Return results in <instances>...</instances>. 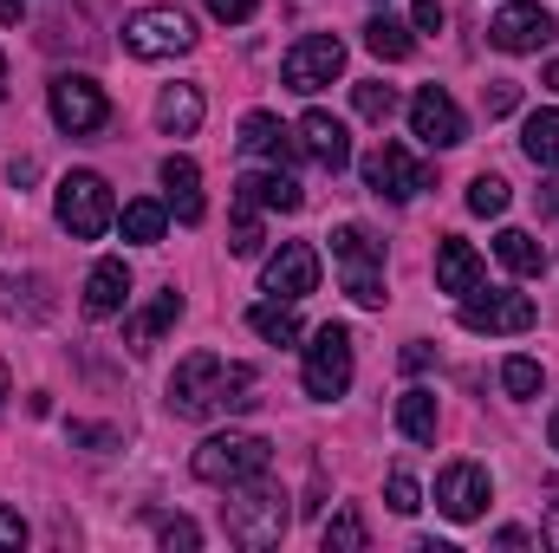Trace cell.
Here are the masks:
<instances>
[{
	"instance_id": "obj_47",
	"label": "cell",
	"mask_w": 559,
	"mask_h": 553,
	"mask_svg": "<svg viewBox=\"0 0 559 553\" xmlns=\"http://www.w3.org/2000/svg\"><path fill=\"white\" fill-rule=\"evenodd\" d=\"M547 92H559V59L547 66Z\"/></svg>"
},
{
	"instance_id": "obj_50",
	"label": "cell",
	"mask_w": 559,
	"mask_h": 553,
	"mask_svg": "<svg viewBox=\"0 0 559 553\" xmlns=\"http://www.w3.org/2000/svg\"><path fill=\"white\" fill-rule=\"evenodd\" d=\"M0 79H7V52H0Z\"/></svg>"
},
{
	"instance_id": "obj_31",
	"label": "cell",
	"mask_w": 559,
	"mask_h": 553,
	"mask_svg": "<svg viewBox=\"0 0 559 553\" xmlns=\"http://www.w3.org/2000/svg\"><path fill=\"white\" fill-rule=\"evenodd\" d=\"M319 548H325V553H365V548H371V528H365V515H358V508H338V515L325 521Z\"/></svg>"
},
{
	"instance_id": "obj_6",
	"label": "cell",
	"mask_w": 559,
	"mask_h": 553,
	"mask_svg": "<svg viewBox=\"0 0 559 553\" xmlns=\"http://www.w3.org/2000/svg\"><path fill=\"white\" fill-rule=\"evenodd\" d=\"M352 372H358V352H352V332L345 326H319L312 332V345H306V398H319V404H332V398H345L352 391Z\"/></svg>"
},
{
	"instance_id": "obj_22",
	"label": "cell",
	"mask_w": 559,
	"mask_h": 553,
	"mask_svg": "<svg viewBox=\"0 0 559 553\" xmlns=\"http://www.w3.org/2000/svg\"><path fill=\"white\" fill-rule=\"evenodd\" d=\"M235 143H241V156H254V163H286V156L299 150V143L286 138V125H280L274 111H248Z\"/></svg>"
},
{
	"instance_id": "obj_40",
	"label": "cell",
	"mask_w": 559,
	"mask_h": 553,
	"mask_svg": "<svg viewBox=\"0 0 559 553\" xmlns=\"http://www.w3.org/2000/svg\"><path fill=\"white\" fill-rule=\"evenodd\" d=\"M442 20H449V7H442V0H417V7H411V26H417V33H436Z\"/></svg>"
},
{
	"instance_id": "obj_17",
	"label": "cell",
	"mask_w": 559,
	"mask_h": 553,
	"mask_svg": "<svg viewBox=\"0 0 559 553\" xmlns=\"http://www.w3.org/2000/svg\"><path fill=\"white\" fill-rule=\"evenodd\" d=\"M436 286H442V293H455V299H468L475 286H488L481 255H475L462 235H442V248H436Z\"/></svg>"
},
{
	"instance_id": "obj_25",
	"label": "cell",
	"mask_w": 559,
	"mask_h": 553,
	"mask_svg": "<svg viewBox=\"0 0 559 553\" xmlns=\"http://www.w3.org/2000/svg\"><path fill=\"white\" fill-rule=\"evenodd\" d=\"M495 255H501V268H508V274H521V280L547 274V248H540L527 228H501V235H495Z\"/></svg>"
},
{
	"instance_id": "obj_30",
	"label": "cell",
	"mask_w": 559,
	"mask_h": 553,
	"mask_svg": "<svg viewBox=\"0 0 559 553\" xmlns=\"http://www.w3.org/2000/svg\"><path fill=\"white\" fill-rule=\"evenodd\" d=\"M521 150L540 163V169H559V111H534L521 125Z\"/></svg>"
},
{
	"instance_id": "obj_4",
	"label": "cell",
	"mask_w": 559,
	"mask_h": 553,
	"mask_svg": "<svg viewBox=\"0 0 559 553\" xmlns=\"http://www.w3.org/2000/svg\"><path fill=\"white\" fill-rule=\"evenodd\" d=\"M52 215H59V228H66L72 242H98V235L118 222L111 183H105L98 169H72V176L59 183V196H52Z\"/></svg>"
},
{
	"instance_id": "obj_19",
	"label": "cell",
	"mask_w": 559,
	"mask_h": 553,
	"mask_svg": "<svg viewBox=\"0 0 559 553\" xmlns=\"http://www.w3.org/2000/svg\"><path fill=\"white\" fill-rule=\"evenodd\" d=\"M131 306V268L124 261H98L85 274V319H118Z\"/></svg>"
},
{
	"instance_id": "obj_36",
	"label": "cell",
	"mask_w": 559,
	"mask_h": 553,
	"mask_svg": "<svg viewBox=\"0 0 559 553\" xmlns=\"http://www.w3.org/2000/svg\"><path fill=\"white\" fill-rule=\"evenodd\" d=\"M384 495H391V515H417V508H423V489H417V475H411V469H391Z\"/></svg>"
},
{
	"instance_id": "obj_38",
	"label": "cell",
	"mask_w": 559,
	"mask_h": 553,
	"mask_svg": "<svg viewBox=\"0 0 559 553\" xmlns=\"http://www.w3.org/2000/svg\"><path fill=\"white\" fill-rule=\"evenodd\" d=\"M254 13H261V0H209V20H222V26H241Z\"/></svg>"
},
{
	"instance_id": "obj_29",
	"label": "cell",
	"mask_w": 559,
	"mask_h": 553,
	"mask_svg": "<svg viewBox=\"0 0 559 553\" xmlns=\"http://www.w3.org/2000/svg\"><path fill=\"white\" fill-rule=\"evenodd\" d=\"M248 326H254L267 345H293V339H299V313H293V299H261V306L248 313Z\"/></svg>"
},
{
	"instance_id": "obj_21",
	"label": "cell",
	"mask_w": 559,
	"mask_h": 553,
	"mask_svg": "<svg viewBox=\"0 0 559 553\" xmlns=\"http://www.w3.org/2000/svg\"><path fill=\"white\" fill-rule=\"evenodd\" d=\"M176 319H182V293H176V286H163L143 313H131V319H124V345H131V352H150V345H156Z\"/></svg>"
},
{
	"instance_id": "obj_11",
	"label": "cell",
	"mask_w": 559,
	"mask_h": 553,
	"mask_svg": "<svg viewBox=\"0 0 559 553\" xmlns=\"http://www.w3.org/2000/svg\"><path fill=\"white\" fill-rule=\"evenodd\" d=\"M534 319H540V306H534L527 293H481V286H475V293L462 299V326H468V332H488V339H495V332H534Z\"/></svg>"
},
{
	"instance_id": "obj_12",
	"label": "cell",
	"mask_w": 559,
	"mask_h": 553,
	"mask_svg": "<svg viewBox=\"0 0 559 553\" xmlns=\"http://www.w3.org/2000/svg\"><path fill=\"white\" fill-rule=\"evenodd\" d=\"M488 502H495V482H488L481 462H449V469L436 475V508H442L449 521H481Z\"/></svg>"
},
{
	"instance_id": "obj_32",
	"label": "cell",
	"mask_w": 559,
	"mask_h": 553,
	"mask_svg": "<svg viewBox=\"0 0 559 553\" xmlns=\"http://www.w3.org/2000/svg\"><path fill=\"white\" fill-rule=\"evenodd\" d=\"M267 248V235H261V209L254 202H235V228H228V255H241V261H254Z\"/></svg>"
},
{
	"instance_id": "obj_49",
	"label": "cell",
	"mask_w": 559,
	"mask_h": 553,
	"mask_svg": "<svg viewBox=\"0 0 559 553\" xmlns=\"http://www.w3.org/2000/svg\"><path fill=\"white\" fill-rule=\"evenodd\" d=\"M547 436H554V449H559V411H554V430H547Z\"/></svg>"
},
{
	"instance_id": "obj_45",
	"label": "cell",
	"mask_w": 559,
	"mask_h": 553,
	"mask_svg": "<svg viewBox=\"0 0 559 553\" xmlns=\"http://www.w3.org/2000/svg\"><path fill=\"white\" fill-rule=\"evenodd\" d=\"M540 209H547V215H559V183L547 189V196H540Z\"/></svg>"
},
{
	"instance_id": "obj_39",
	"label": "cell",
	"mask_w": 559,
	"mask_h": 553,
	"mask_svg": "<svg viewBox=\"0 0 559 553\" xmlns=\"http://www.w3.org/2000/svg\"><path fill=\"white\" fill-rule=\"evenodd\" d=\"M514 105H521V85H514V79H495V85H488V118H508Z\"/></svg>"
},
{
	"instance_id": "obj_33",
	"label": "cell",
	"mask_w": 559,
	"mask_h": 553,
	"mask_svg": "<svg viewBox=\"0 0 559 553\" xmlns=\"http://www.w3.org/2000/svg\"><path fill=\"white\" fill-rule=\"evenodd\" d=\"M352 105H358V118H371V125H391V111H397V92H391L384 79H365V85H352Z\"/></svg>"
},
{
	"instance_id": "obj_10",
	"label": "cell",
	"mask_w": 559,
	"mask_h": 553,
	"mask_svg": "<svg viewBox=\"0 0 559 553\" xmlns=\"http://www.w3.org/2000/svg\"><path fill=\"white\" fill-rule=\"evenodd\" d=\"M365 189L371 196H391V202H411L429 189V163L411 156L404 143H378L371 156H365Z\"/></svg>"
},
{
	"instance_id": "obj_41",
	"label": "cell",
	"mask_w": 559,
	"mask_h": 553,
	"mask_svg": "<svg viewBox=\"0 0 559 553\" xmlns=\"http://www.w3.org/2000/svg\"><path fill=\"white\" fill-rule=\"evenodd\" d=\"M66 436H72V443H92V449H111V443H118V430H92V423H72Z\"/></svg>"
},
{
	"instance_id": "obj_48",
	"label": "cell",
	"mask_w": 559,
	"mask_h": 553,
	"mask_svg": "<svg viewBox=\"0 0 559 553\" xmlns=\"http://www.w3.org/2000/svg\"><path fill=\"white\" fill-rule=\"evenodd\" d=\"M7 385H13V378H7V365H0V398H7Z\"/></svg>"
},
{
	"instance_id": "obj_5",
	"label": "cell",
	"mask_w": 559,
	"mask_h": 553,
	"mask_svg": "<svg viewBox=\"0 0 559 553\" xmlns=\"http://www.w3.org/2000/svg\"><path fill=\"white\" fill-rule=\"evenodd\" d=\"M332 261H338L345 293H352L358 306H384V242H378L365 222L332 228Z\"/></svg>"
},
{
	"instance_id": "obj_26",
	"label": "cell",
	"mask_w": 559,
	"mask_h": 553,
	"mask_svg": "<svg viewBox=\"0 0 559 553\" xmlns=\"http://www.w3.org/2000/svg\"><path fill=\"white\" fill-rule=\"evenodd\" d=\"M365 46L378 52V59H411L417 52V26H404V20H391V13H378V20H365Z\"/></svg>"
},
{
	"instance_id": "obj_2",
	"label": "cell",
	"mask_w": 559,
	"mask_h": 553,
	"mask_svg": "<svg viewBox=\"0 0 559 553\" xmlns=\"http://www.w3.org/2000/svg\"><path fill=\"white\" fill-rule=\"evenodd\" d=\"M222 528L235 548H280L286 528H293V508H286V489H274L267 475L254 482H235L228 502H222Z\"/></svg>"
},
{
	"instance_id": "obj_20",
	"label": "cell",
	"mask_w": 559,
	"mask_h": 553,
	"mask_svg": "<svg viewBox=\"0 0 559 553\" xmlns=\"http://www.w3.org/2000/svg\"><path fill=\"white\" fill-rule=\"evenodd\" d=\"M163 189H169V209H176V222H182V228H195V222L209 215V202H202V169H195V156H169V163H163Z\"/></svg>"
},
{
	"instance_id": "obj_8",
	"label": "cell",
	"mask_w": 559,
	"mask_h": 553,
	"mask_svg": "<svg viewBox=\"0 0 559 553\" xmlns=\"http://www.w3.org/2000/svg\"><path fill=\"white\" fill-rule=\"evenodd\" d=\"M46 111H52V125H59V131L92 138V131H105L111 98H105V85H98V79H85V72H59V79L46 85Z\"/></svg>"
},
{
	"instance_id": "obj_13",
	"label": "cell",
	"mask_w": 559,
	"mask_h": 553,
	"mask_svg": "<svg viewBox=\"0 0 559 553\" xmlns=\"http://www.w3.org/2000/svg\"><path fill=\"white\" fill-rule=\"evenodd\" d=\"M411 131L429 150H455V143H468V118H462V105L442 85H423L417 98H411Z\"/></svg>"
},
{
	"instance_id": "obj_43",
	"label": "cell",
	"mask_w": 559,
	"mask_h": 553,
	"mask_svg": "<svg viewBox=\"0 0 559 553\" xmlns=\"http://www.w3.org/2000/svg\"><path fill=\"white\" fill-rule=\"evenodd\" d=\"M404 365H411V372H423V365H429V345H423V339H411V345H404Z\"/></svg>"
},
{
	"instance_id": "obj_7",
	"label": "cell",
	"mask_w": 559,
	"mask_h": 553,
	"mask_svg": "<svg viewBox=\"0 0 559 553\" xmlns=\"http://www.w3.org/2000/svg\"><path fill=\"white\" fill-rule=\"evenodd\" d=\"M195 46V20L182 7H138L124 20V52L131 59H182Z\"/></svg>"
},
{
	"instance_id": "obj_3",
	"label": "cell",
	"mask_w": 559,
	"mask_h": 553,
	"mask_svg": "<svg viewBox=\"0 0 559 553\" xmlns=\"http://www.w3.org/2000/svg\"><path fill=\"white\" fill-rule=\"evenodd\" d=\"M189 469H195V482L235 489V482H254V475L274 469V443L254 436V430H222V436H209V443L189 456Z\"/></svg>"
},
{
	"instance_id": "obj_9",
	"label": "cell",
	"mask_w": 559,
	"mask_h": 553,
	"mask_svg": "<svg viewBox=\"0 0 559 553\" xmlns=\"http://www.w3.org/2000/svg\"><path fill=\"white\" fill-rule=\"evenodd\" d=\"M345 72V39H332V33H306L293 52H286V66H280V79H286V92H299V98H312V92H325L332 79Z\"/></svg>"
},
{
	"instance_id": "obj_27",
	"label": "cell",
	"mask_w": 559,
	"mask_h": 553,
	"mask_svg": "<svg viewBox=\"0 0 559 553\" xmlns=\"http://www.w3.org/2000/svg\"><path fill=\"white\" fill-rule=\"evenodd\" d=\"M118 228H124V242L156 248V242H163V228H169V209H163V202H150V196H143V202H124V209H118Z\"/></svg>"
},
{
	"instance_id": "obj_18",
	"label": "cell",
	"mask_w": 559,
	"mask_h": 553,
	"mask_svg": "<svg viewBox=\"0 0 559 553\" xmlns=\"http://www.w3.org/2000/svg\"><path fill=\"white\" fill-rule=\"evenodd\" d=\"M235 202H254V209H274V215H293L299 202H306V189L286 176V169H248L241 183H235Z\"/></svg>"
},
{
	"instance_id": "obj_23",
	"label": "cell",
	"mask_w": 559,
	"mask_h": 553,
	"mask_svg": "<svg viewBox=\"0 0 559 553\" xmlns=\"http://www.w3.org/2000/svg\"><path fill=\"white\" fill-rule=\"evenodd\" d=\"M156 125L169 138H195L202 131V92L195 85H163L156 92Z\"/></svg>"
},
{
	"instance_id": "obj_1",
	"label": "cell",
	"mask_w": 559,
	"mask_h": 553,
	"mask_svg": "<svg viewBox=\"0 0 559 553\" xmlns=\"http://www.w3.org/2000/svg\"><path fill=\"white\" fill-rule=\"evenodd\" d=\"M261 404V372L254 365H235L222 352H189L176 372H169V411L189 416V423H209V416H241Z\"/></svg>"
},
{
	"instance_id": "obj_14",
	"label": "cell",
	"mask_w": 559,
	"mask_h": 553,
	"mask_svg": "<svg viewBox=\"0 0 559 553\" xmlns=\"http://www.w3.org/2000/svg\"><path fill=\"white\" fill-rule=\"evenodd\" d=\"M312 286H319V248L280 242V255H267V268H261V293L267 299H306Z\"/></svg>"
},
{
	"instance_id": "obj_16",
	"label": "cell",
	"mask_w": 559,
	"mask_h": 553,
	"mask_svg": "<svg viewBox=\"0 0 559 553\" xmlns=\"http://www.w3.org/2000/svg\"><path fill=\"white\" fill-rule=\"evenodd\" d=\"M293 143H299L319 169H345V163H352V131H345L332 111H306V118H299V138H293Z\"/></svg>"
},
{
	"instance_id": "obj_24",
	"label": "cell",
	"mask_w": 559,
	"mask_h": 553,
	"mask_svg": "<svg viewBox=\"0 0 559 553\" xmlns=\"http://www.w3.org/2000/svg\"><path fill=\"white\" fill-rule=\"evenodd\" d=\"M0 313L7 319H46L52 313V293H46V280L39 274H0Z\"/></svg>"
},
{
	"instance_id": "obj_37",
	"label": "cell",
	"mask_w": 559,
	"mask_h": 553,
	"mask_svg": "<svg viewBox=\"0 0 559 553\" xmlns=\"http://www.w3.org/2000/svg\"><path fill=\"white\" fill-rule=\"evenodd\" d=\"M156 541H163L169 553H176V548L195 553V548H202V528H195V521H182V515H169V521H156Z\"/></svg>"
},
{
	"instance_id": "obj_34",
	"label": "cell",
	"mask_w": 559,
	"mask_h": 553,
	"mask_svg": "<svg viewBox=\"0 0 559 553\" xmlns=\"http://www.w3.org/2000/svg\"><path fill=\"white\" fill-rule=\"evenodd\" d=\"M508 202H514V196H508V183H501V176H488V169H481V176L468 183V215H488V222H495V215H508Z\"/></svg>"
},
{
	"instance_id": "obj_42",
	"label": "cell",
	"mask_w": 559,
	"mask_h": 553,
	"mask_svg": "<svg viewBox=\"0 0 559 553\" xmlns=\"http://www.w3.org/2000/svg\"><path fill=\"white\" fill-rule=\"evenodd\" d=\"M0 548H26V521L13 508H0Z\"/></svg>"
},
{
	"instance_id": "obj_28",
	"label": "cell",
	"mask_w": 559,
	"mask_h": 553,
	"mask_svg": "<svg viewBox=\"0 0 559 553\" xmlns=\"http://www.w3.org/2000/svg\"><path fill=\"white\" fill-rule=\"evenodd\" d=\"M397 430H404L411 443H436V391L411 385V391L397 398Z\"/></svg>"
},
{
	"instance_id": "obj_15",
	"label": "cell",
	"mask_w": 559,
	"mask_h": 553,
	"mask_svg": "<svg viewBox=\"0 0 559 553\" xmlns=\"http://www.w3.org/2000/svg\"><path fill=\"white\" fill-rule=\"evenodd\" d=\"M488 39H495L501 52H540V46L554 39V13H547L540 0H508V7L488 20Z\"/></svg>"
},
{
	"instance_id": "obj_44",
	"label": "cell",
	"mask_w": 559,
	"mask_h": 553,
	"mask_svg": "<svg viewBox=\"0 0 559 553\" xmlns=\"http://www.w3.org/2000/svg\"><path fill=\"white\" fill-rule=\"evenodd\" d=\"M547 548H559V502H554V515H547Z\"/></svg>"
},
{
	"instance_id": "obj_35",
	"label": "cell",
	"mask_w": 559,
	"mask_h": 553,
	"mask_svg": "<svg viewBox=\"0 0 559 553\" xmlns=\"http://www.w3.org/2000/svg\"><path fill=\"white\" fill-rule=\"evenodd\" d=\"M501 385H508V398H540V365L514 352V358L501 365Z\"/></svg>"
},
{
	"instance_id": "obj_46",
	"label": "cell",
	"mask_w": 559,
	"mask_h": 553,
	"mask_svg": "<svg viewBox=\"0 0 559 553\" xmlns=\"http://www.w3.org/2000/svg\"><path fill=\"white\" fill-rule=\"evenodd\" d=\"M0 20L13 26V20H20V0H0Z\"/></svg>"
}]
</instances>
